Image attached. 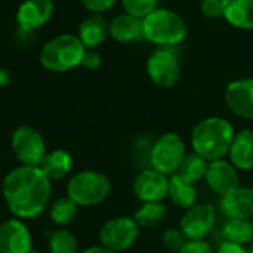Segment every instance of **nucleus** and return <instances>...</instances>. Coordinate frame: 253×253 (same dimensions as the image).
<instances>
[{
    "instance_id": "27",
    "label": "nucleus",
    "mask_w": 253,
    "mask_h": 253,
    "mask_svg": "<svg viewBox=\"0 0 253 253\" xmlns=\"http://www.w3.org/2000/svg\"><path fill=\"white\" fill-rule=\"evenodd\" d=\"M50 253H79V242L67 228H58L49 239Z\"/></svg>"
},
{
    "instance_id": "22",
    "label": "nucleus",
    "mask_w": 253,
    "mask_h": 253,
    "mask_svg": "<svg viewBox=\"0 0 253 253\" xmlns=\"http://www.w3.org/2000/svg\"><path fill=\"white\" fill-rule=\"evenodd\" d=\"M170 202L179 209H188L196 205L197 191L191 181L184 178L179 173H173L169 176V193Z\"/></svg>"
},
{
    "instance_id": "37",
    "label": "nucleus",
    "mask_w": 253,
    "mask_h": 253,
    "mask_svg": "<svg viewBox=\"0 0 253 253\" xmlns=\"http://www.w3.org/2000/svg\"><path fill=\"white\" fill-rule=\"evenodd\" d=\"M246 252L253 253V242L251 243V245H249V246H248V248H246Z\"/></svg>"
},
{
    "instance_id": "12",
    "label": "nucleus",
    "mask_w": 253,
    "mask_h": 253,
    "mask_svg": "<svg viewBox=\"0 0 253 253\" xmlns=\"http://www.w3.org/2000/svg\"><path fill=\"white\" fill-rule=\"evenodd\" d=\"M132 190L135 197L142 203L163 202L169 193V178L153 168L145 169L135 176Z\"/></svg>"
},
{
    "instance_id": "38",
    "label": "nucleus",
    "mask_w": 253,
    "mask_h": 253,
    "mask_svg": "<svg viewBox=\"0 0 253 253\" xmlns=\"http://www.w3.org/2000/svg\"><path fill=\"white\" fill-rule=\"evenodd\" d=\"M28 253H42V252H39V251H36V249H31Z\"/></svg>"
},
{
    "instance_id": "4",
    "label": "nucleus",
    "mask_w": 253,
    "mask_h": 253,
    "mask_svg": "<svg viewBox=\"0 0 253 253\" xmlns=\"http://www.w3.org/2000/svg\"><path fill=\"white\" fill-rule=\"evenodd\" d=\"M144 39L159 46H176L182 43L188 34L184 18L165 7H157L142 18Z\"/></svg>"
},
{
    "instance_id": "34",
    "label": "nucleus",
    "mask_w": 253,
    "mask_h": 253,
    "mask_svg": "<svg viewBox=\"0 0 253 253\" xmlns=\"http://www.w3.org/2000/svg\"><path fill=\"white\" fill-rule=\"evenodd\" d=\"M216 253H248L246 252V248L242 246V245H237V243H231V242H222L218 248V252Z\"/></svg>"
},
{
    "instance_id": "11",
    "label": "nucleus",
    "mask_w": 253,
    "mask_h": 253,
    "mask_svg": "<svg viewBox=\"0 0 253 253\" xmlns=\"http://www.w3.org/2000/svg\"><path fill=\"white\" fill-rule=\"evenodd\" d=\"M53 0H24L15 15L21 33H31L44 27L53 16Z\"/></svg>"
},
{
    "instance_id": "30",
    "label": "nucleus",
    "mask_w": 253,
    "mask_h": 253,
    "mask_svg": "<svg viewBox=\"0 0 253 253\" xmlns=\"http://www.w3.org/2000/svg\"><path fill=\"white\" fill-rule=\"evenodd\" d=\"M200 10L203 16L209 19L221 18L222 16V0H202Z\"/></svg>"
},
{
    "instance_id": "32",
    "label": "nucleus",
    "mask_w": 253,
    "mask_h": 253,
    "mask_svg": "<svg viewBox=\"0 0 253 253\" xmlns=\"http://www.w3.org/2000/svg\"><path fill=\"white\" fill-rule=\"evenodd\" d=\"M178 253H215V251L205 240H188Z\"/></svg>"
},
{
    "instance_id": "13",
    "label": "nucleus",
    "mask_w": 253,
    "mask_h": 253,
    "mask_svg": "<svg viewBox=\"0 0 253 253\" xmlns=\"http://www.w3.org/2000/svg\"><path fill=\"white\" fill-rule=\"evenodd\" d=\"M228 110L237 117L253 120V79H239L231 82L224 92Z\"/></svg>"
},
{
    "instance_id": "29",
    "label": "nucleus",
    "mask_w": 253,
    "mask_h": 253,
    "mask_svg": "<svg viewBox=\"0 0 253 253\" xmlns=\"http://www.w3.org/2000/svg\"><path fill=\"white\" fill-rule=\"evenodd\" d=\"M188 242V239L185 237V234L181 231V228H170L166 230L162 236V243L163 246L169 251V252L178 253Z\"/></svg>"
},
{
    "instance_id": "18",
    "label": "nucleus",
    "mask_w": 253,
    "mask_h": 253,
    "mask_svg": "<svg viewBox=\"0 0 253 253\" xmlns=\"http://www.w3.org/2000/svg\"><path fill=\"white\" fill-rule=\"evenodd\" d=\"M108 36V22L98 13H90L86 16L77 30V37L86 49H96L107 40Z\"/></svg>"
},
{
    "instance_id": "31",
    "label": "nucleus",
    "mask_w": 253,
    "mask_h": 253,
    "mask_svg": "<svg viewBox=\"0 0 253 253\" xmlns=\"http://www.w3.org/2000/svg\"><path fill=\"white\" fill-rule=\"evenodd\" d=\"M82 3L90 13L102 15L104 12L110 10L117 3V0H82Z\"/></svg>"
},
{
    "instance_id": "20",
    "label": "nucleus",
    "mask_w": 253,
    "mask_h": 253,
    "mask_svg": "<svg viewBox=\"0 0 253 253\" xmlns=\"http://www.w3.org/2000/svg\"><path fill=\"white\" fill-rule=\"evenodd\" d=\"M222 16L240 30H253V0H222Z\"/></svg>"
},
{
    "instance_id": "26",
    "label": "nucleus",
    "mask_w": 253,
    "mask_h": 253,
    "mask_svg": "<svg viewBox=\"0 0 253 253\" xmlns=\"http://www.w3.org/2000/svg\"><path fill=\"white\" fill-rule=\"evenodd\" d=\"M208 165H209V162L205 160L202 156H199L197 153H191V154L185 156L178 173L194 184V182L205 178L206 170H208Z\"/></svg>"
},
{
    "instance_id": "33",
    "label": "nucleus",
    "mask_w": 253,
    "mask_h": 253,
    "mask_svg": "<svg viewBox=\"0 0 253 253\" xmlns=\"http://www.w3.org/2000/svg\"><path fill=\"white\" fill-rule=\"evenodd\" d=\"M102 64V58L101 55L95 50V49H86L84 55H83V59H82V67L86 68V70H98Z\"/></svg>"
},
{
    "instance_id": "9",
    "label": "nucleus",
    "mask_w": 253,
    "mask_h": 253,
    "mask_svg": "<svg viewBox=\"0 0 253 253\" xmlns=\"http://www.w3.org/2000/svg\"><path fill=\"white\" fill-rule=\"evenodd\" d=\"M145 71L153 84L163 89H170L178 83L182 70L179 59L170 50L157 49L148 56Z\"/></svg>"
},
{
    "instance_id": "24",
    "label": "nucleus",
    "mask_w": 253,
    "mask_h": 253,
    "mask_svg": "<svg viewBox=\"0 0 253 253\" xmlns=\"http://www.w3.org/2000/svg\"><path fill=\"white\" fill-rule=\"evenodd\" d=\"M222 234L227 242L242 246L253 242V222L249 219H228L222 227Z\"/></svg>"
},
{
    "instance_id": "2",
    "label": "nucleus",
    "mask_w": 253,
    "mask_h": 253,
    "mask_svg": "<svg viewBox=\"0 0 253 253\" xmlns=\"http://www.w3.org/2000/svg\"><path fill=\"white\" fill-rule=\"evenodd\" d=\"M233 125L222 117H208L197 123L191 133V147L194 153L208 162L224 159L234 138Z\"/></svg>"
},
{
    "instance_id": "16",
    "label": "nucleus",
    "mask_w": 253,
    "mask_h": 253,
    "mask_svg": "<svg viewBox=\"0 0 253 253\" xmlns=\"http://www.w3.org/2000/svg\"><path fill=\"white\" fill-rule=\"evenodd\" d=\"M221 212L228 219H249L253 216V190L239 187L221 197Z\"/></svg>"
},
{
    "instance_id": "14",
    "label": "nucleus",
    "mask_w": 253,
    "mask_h": 253,
    "mask_svg": "<svg viewBox=\"0 0 253 253\" xmlns=\"http://www.w3.org/2000/svg\"><path fill=\"white\" fill-rule=\"evenodd\" d=\"M33 239L22 219L10 218L0 224V253H28Z\"/></svg>"
},
{
    "instance_id": "19",
    "label": "nucleus",
    "mask_w": 253,
    "mask_h": 253,
    "mask_svg": "<svg viewBox=\"0 0 253 253\" xmlns=\"http://www.w3.org/2000/svg\"><path fill=\"white\" fill-rule=\"evenodd\" d=\"M230 162L237 170H252L253 169V130L243 129L237 132L233 138L230 147Z\"/></svg>"
},
{
    "instance_id": "35",
    "label": "nucleus",
    "mask_w": 253,
    "mask_h": 253,
    "mask_svg": "<svg viewBox=\"0 0 253 253\" xmlns=\"http://www.w3.org/2000/svg\"><path fill=\"white\" fill-rule=\"evenodd\" d=\"M12 80V76L10 73L6 70V68H0V87L3 86H7Z\"/></svg>"
},
{
    "instance_id": "10",
    "label": "nucleus",
    "mask_w": 253,
    "mask_h": 253,
    "mask_svg": "<svg viewBox=\"0 0 253 253\" xmlns=\"http://www.w3.org/2000/svg\"><path fill=\"white\" fill-rule=\"evenodd\" d=\"M216 211L212 205H194L188 208L179 222L181 231L188 240H205L213 230Z\"/></svg>"
},
{
    "instance_id": "1",
    "label": "nucleus",
    "mask_w": 253,
    "mask_h": 253,
    "mask_svg": "<svg viewBox=\"0 0 253 253\" xmlns=\"http://www.w3.org/2000/svg\"><path fill=\"white\" fill-rule=\"evenodd\" d=\"M50 193V181L40 168L21 165L3 181L4 202L18 219H33L42 215L49 203Z\"/></svg>"
},
{
    "instance_id": "5",
    "label": "nucleus",
    "mask_w": 253,
    "mask_h": 253,
    "mask_svg": "<svg viewBox=\"0 0 253 253\" xmlns=\"http://www.w3.org/2000/svg\"><path fill=\"white\" fill-rule=\"evenodd\" d=\"M111 191V182L107 175L96 170H83L76 173L67 185V197L77 206L89 208L102 203Z\"/></svg>"
},
{
    "instance_id": "3",
    "label": "nucleus",
    "mask_w": 253,
    "mask_h": 253,
    "mask_svg": "<svg viewBox=\"0 0 253 253\" xmlns=\"http://www.w3.org/2000/svg\"><path fill=\"white\" fill-rule=\"evenodd\" d=\"M86 47L77 34H59L40 49V64L50 73H67L82 65Z\"/></svg>"
},
{
    "instance_id": "36",
    "label": "nucleus",
    "mask_w": 253,
    "mask_h": 253,
    "mask_svg": "<svg viewBox=\"0 0 253 253\" xmlns=\"http://www.w3.org/2000/svg\"><path fill=\"white\" fill-rule=\"evenodd\" d=\"M83 253H117V252H114V251H111V249H107V248H104V246H92V248L86 249Z\"/></svg>"
},
{
    "instance_id": "28",
    "label": "nucleus",
    "mask_w": 253,
    "mask_h": 253,
    "mask_svg": "<svg viewBox=\"0 0 253 253\" xmlns=\"http://www.w3.org/2000/svg\"><path fill=\"white\" fill-rule=\"evenodd\" d=\"M126 13L138 18H145L154 9H157L159 0H120Z\"/></svg>"
},
{
    "instance_id": "17",
    "label": "nucleus",
    "mask_w": 253,
    "mask_h": 253,
    "mask_svg": "<svg viewBox=\"0 0 253 253\" xmlns=\"http://www.w3.org/2000/svg\"><path fill=\"white\" fill-rule=\"evenodd\" d=\"M108 34L119 43H130L144 39L142 18L133 16L126 12L116 15L108 22Z\"/></svg>"
},
{
    "instance_id": "7",
    "label": "nucleus",
    "mask_w": 253,
    "mask_h": 253,
    "mask_svg": "<svg viewBox=\"0 0 253 253\" xmlns=\"http://www.w3.org/2000/svg\"><path fill=\"white\" fill-rule=\"evenodd\" d=\"M12 150L22 166L39 168L46 156V144L40 132L31 126H18L12 133Z\"/></svg>"
},
{
    "instance_id": "6",
    "label": "nucleus",
    "mask_w": 253,
    "mask_h": 253,
    "mask_svg": "<svg viewBox=\"0 0 253 253\" xmlns=\"http://www.w3.org/2000/svg\"><path fill=\"white\" fill-rule=\"evenodd\" d=\"M185 156V142L182 138L178 133L168 132L154 142L150 153V163L154 170L172 176L178 173Z\"/></svg>"
},
{
    "instance_id": "25",
    "label": "nucleus",
    "mask_w": 253,
    "mask_h": 253,
    "mask_svg": "<svg viewBox=\"0 0 253 253\" xmlns=\"http://www.w3.org/2000/svg\"><path fill=\"white\" fill-rule=\"evenodd\" d=\"M79 213V206L70 199V197H62L53 202L49 211V216L52 222L58 227H65L71 224Z\"/></svg>"
},
{
    "instance_id": "8",
    "label": "nucleus",
    "mask_w": 253,
    "mask_h": 253,
    "mask_svg": "<svg viewBox=\"0 0 253 253\" xmlns=\"http://www.w3.org/2000/svg\"><path fill=\"white\" fill-rule=\"evenodd\" d=\"M139 236V225L130 216H117L107 221L99 230L101 246L114 252L127 251L135 245Z\"/></svg>"
},
{
    "instance_id": "15",
    "label": "nucleus",
    "mask_w": 253,
    "mask_h": 253,
    "mask_svg": "<svg viewBox=\"0 0 253 253\" xmlns=\"http://www.w3.org/2000/svg\"><path fill=\"white\" fill-rule=\"evenodd\" d=\"M205 179L209 188L221 197L230 194L240 187L237 169L233 166L231 162H227L224 159L209 162Z\"/></svg>"
},
{
    "instance_id": "21",
    "label": "nucleus",
    "mask_w": 253,
    "mask_h": 253,
    "mask_svg": "<svg viewBox=\"0 0 253 253\" xmlns=\"http://www.w3.org/2000/svg\"><path fill=\"white\" fill-rule=\"evenodd\" d=\"M39 168L49 181H58L70 173L73 168V157L65 150H52L46 153Z\"/></svg>"
},
{
    "instance_id": "23",
    "label": "nucleus",
    "mask_w": 253,
    "mask_h": 253,
    "mask_svg": "<svg viewBox=\"0 0 253 253\" xmlns=\"http://www.w3.org/2000/svg\"><path fill=\"white\" fill-rule=\"evenodd\" d=\"M169 215V209L162 202L142 203V206L135 212L133 219L142 228H154L162 225Z\"/></svg>"
}]
</instances>
